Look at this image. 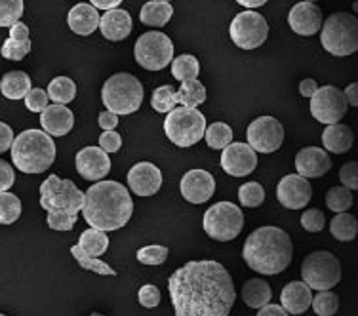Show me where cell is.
I'll list each match as a JSON object with an SVG mask.
<instances>
[{"instance_id":"cell-59","label":"cell","mask_w":358,"mask_h":316,"mask_svg":"<svg viewBox=\"0 0 358 316\" xmlns=\"http://www.w3.org/2000/svg\"><path fill=\"white\" fill-rule=\"evenodd\" d=\"M241 6L248 8V10H254V8H259V6H265L268 0H236Z\"/></svg>"},{"instance_id":"cell-30","label":"cell","mask_w":358,"mask_h":316,"mask_svg":"<svg viewBox=\"0 0 358 316\" xmlns=\"http://www.w3.org/2000/svg\"><path fill=\"white\" fill-rule=\"evenodd\" d=\"M76 246L80 247L84 254L90 255V257H99L109 247V236L103 231H99V229H86L80 234V240H78Z\"/></svg>"},{"instance_id":"cell-39","label":"cell","mask_w":358,"mask_h":316,"mask_svg":"<svg viewBox=\"0 0 358 316\" xmlns=\"http://www.w3.org/2000/svg\"><path fill=\"white\" fill-rule=\"evenodd\" d=\"M310 305L318 316H334L339 309V297L330 289H326V292H318L317 296L313 297Z\"/></svg>"},{"instance_id":"cell-19","label":"cell","mask_w":358,"mask_h":316,"mask_svg":"<svg viewBox=\"0 0 358 316\" xmlns=\"http://www.w3.org/2000/svg\"><path fill=\"white\" fill-rule=\"evenodd\" d=\"M322 10L315 2H297L296 6L289 10L288 23L297 35H317L322 27Z\"/></svg>"},{"instance_id":"cell-48","label":"cell","mask_w":358,"mask_h":316,"mask_svg":"<svg viewBox=\"0 0 358 316\" xmlns=\"http://www.w3.org/2000/svg\"><path fill=\"white\" fill-rule=\"evenodd\" d=\"M76 215H71V213H48V227L52 231H71L75 227L76 223Z\"/></svg>"},{"instance_id":"cell-38","label":"cell","mask_w":358,"mask_h":316,"mask_svg":"<svg viewBox=\"0 0 358 316\" xmlns=\"http://www.w3.org/2000/svg\"><path fill=\"white\" fill-rule=\"evenodd\" d=\"M29 52H31V38H14V36H8L0 50L2 57L10 62H21Z\"/></svg>"},{"instance_id":"cell-46","label":"cell","mask_w":358,"mask_h":316,"mask_svg":"<svg viewBox=\"0 0 358 316\" xmlns=\"http://www.w3.org/2000/svg\"><path fill=\"white\" fill-rule=\"evenodd\" d=\"M23 99H25V107H27L29 110H33V113H42L50 103L48 94L42 88H31L27 92V96L23 97Z\"/></svg>"},{"instance_id":"cell-29","label":"cell","mask_w":358,"mask_h":316,"mask_svg":"<svg viewBox=\"0 0 358 316\" xmlns=\"http://www.w3.org/2000/svg\"><path fill=\"white\" fill-rule=\"evenodd\" d=\"M173 8L170 2H162V0H151L145 2V6L141 8V23L149 25V27H164L168 21L172 20Z\"/></svg>"},{"instance_id":"cell-20","label":"cell","mask_w":358,"mask_h":316,"mask_svg":"<svg viewBox=\"0 0 358 316\" xmlns=\"http://www.w3.org/2000/svg\"><path fill=\"white\" fill-rule=\"evenodd\" d=\"M128 185L138 196H152L162 187V173L151 162H138L128 173Z\"/></svg>"},{"instance_id":"cell-34","label":"cell","mask_w":358,"mask_h":316,"mask_svg":"<svg viewBox=\"0 0 358 316\" xmlns=\"http://www.w3.org/2000/svg\"><path fill=\"white\" fill-rule=\"evenodd\" d=\"M200 73L199 59L194 55L183 54L178 55L172 59V75L179 82H187V80H196Z\"/></svg>"},{"instance_id":"cell-17","label":"cell","mask_w":358,"mask_h":316,"mask_svg":"<svg viewBox=\"0 0 358 316\" xmlns=\"http://www.w3.org/2000/svg\"><path fill=\"white\" fill-rule=\"evenodd\" d=\"M181 194L191 204H204L215 193V179L206 170H189L179 183Z\"/></svg>"},{"instance_id":"cell-27","label":"cell","mask_w":358,"mask_h":316,"mask_svg":"<svg viewBox=\"0 0 358 316\" xmlns=\"http://www.w3.org/2000/svg\"><path fill=\"white\" fill-rule=\"evenodd\" d=\"M241 296L248 307H252V309H262V307L271 303L273 292H271V286L267 284V280H263V278H252V280L244 282Z\"/></svg>"},{"instance_id":"cell-56","label":"cell","mask_w":358,"mask_h":316,"mask_svg":"<svg viewBox=\"0 0 358 316\" xmlns=\"http://www.w3.org/2000/svg\"><path fill=\"white\" fill-rule=\"evenodd\" d=\"M120 2H122V0H90V4L96 8L97 12H99V10H103V12H107V10H115V8L120 6Z\"/></svg>"},{"instance_id":"cell-58","label":"cell","mask_w":358,"mask_h":316,"mask_svg":"<svg viewBox=\"0 0 358 316\" xmlns=\"http://www.w3.org/2000/svg\"><path fill=\"white\" fill-rule=\"evenodd\" d=\"M10 36H14V38H29V27L25 23H14L12 27H10Z\"/></svg>"},{"instance_id":"cell-16","label":"cell","mask_w":358,"mask_h":316,"mask_svg":"<svg viewBox=\"0 0 358 316\" xmlns=\"http://www.w3.org/2000/svg\"><path fill=\"white\" fill-rule=\"evenodd\" d=\"M257 152L248 143H229L221 152V168L233 178H244L255 170Z\"/></svg>"},{"instance_id":"cell-62","label":"cell","mask_w":358,"mask_h":316,"mask_svg":"<svg viewBox=\"0 0 358 316\" xmlns=\"http://www.w3.org/2000/svg\"><path fill=\"white\" fill-rule=\"evenodd\" d=\"M162 2H170V0H162Z\"/></svg>"},{"instance_id":"cell-14","label":"cell","mask_w":358,"mask_h":316,"mask_svg":"<svg viewBox=\"0 0 358 316\" xmlns=\"http://www.w3.org/2000/svg\"><path fill=\"white\" fill-rule=\"evenodd\" d=\"M248 145L255 152H275L284 143V128L273 117H259L248 126Z\"/></svg>"},{"instance_id":"cell-53","label":"cell","mask_w":358,"mask_h":316,"mask_svg":"<svg viewBox=\"0 0 358 316\" xmlns=\"http://www.w3.org/2000/svg\"><path fill=\"white\" fill-rule=\"evenodd\" d=\"M97 122H99V128H103V130H115L118 124V117L110 110H103L97 118Z\"/></svg>"},{"instance_id":"cell-11","label":"cell","mask_w":358,"mask_h":316,"mask_svg":"<svg viewBox=\"0 0 358 316\" xmlns=\"http://www.w3.org/2000/svg\"><path fill=\"white\" fill-rule=\"evenodd\" d=\"M134 52L136 62L147 71H162L173 59L172 41L160 31H151L139 36Z\"/></svg>"},{"instance_id":"cell-57","label":"cell","mask_w":358,"mask_h":316,"mask_svg":"<svg viewBox=\"0 0 358 316\" xmlns=\"http://www.w3.org/2000/svg\"><path fill=\"white\" fill-rule=\"evenodd\" d=\"M257 316H288V313L280 305H265L259 309Z\"/></svg>"},{"instance_id":"cell-32","label":"cell","mask_w":358,"mask_h":316,"mask_svg":"<svg viewBox=\"0 0 358 316\" xmlns=\"http://www.w3.org/2000/svg\"><path fill=\"white\" fill-rule=\"evenodd\" d=\"M330 233L339 242H351L358 234V221L351 213H336V217L330 221Z\"/></svg>"},{"instance_id":"cell-37","label":"cell","mask_w":358,"mask_h":316,"mask_svg":"<svg viewBox=\"0 0 358 316\" xmlns=\"http://www.w3.org/2000/svg\"><path fill=\"white\" fill-rule=\"evenodd\" d=\"M21 200L12 193H0V225H12L20 220Z\"/></svg>"},{"instance_id":"cell-1","label":"cell","mask_w":358,"mask_h":316,"mask_svg":"<svg viewBox=\"0 0 358 316\" xmlns=\"http://www.w3.org/2000/svg\"><path fill=\"white\" fill-rule=\"evenodd\" d=\"M176 316H229L236 301L233 278L221 263L189 261L168 280Z\"/></svg>"},{"instance_id":"cell-61","label":"cell","mask_w":358,"mask_h":316,"mask_svg":"<svg viewBox=\"0 0 358 316\" xmlns=\"http://www.w3.org/2000/svg\"><path fill=\"white\" fill-rule=\"evenodd\" d=\"M303 2H317V0H303Z\"/></svg>"},{"instance_id":"cell-25","label":"cell","mask_w":358,"mask_h":316,"mask_svg":"<svg viewBox=\"0 0 358 316\" xmlns=\"http://www.w3.org/2000/svg\"><path fill=\"white\" fill-rule=\"evenodd\" d=\"M67 23L75 35L88 36L99 27V12L92 4H76L69 10Z\"/></svg>"},{"instance_id":"cell-4","label":"cell","mask_w":358,"mask_h":316,"mask_svg":"<svg viewBox=\"0 0 358 316\" xmlns=\"http://www.w3.org/2000/svg\"><path fill=\"white\" fill-rule=\"evenodd\" d=\"M12 160L23 173H44L55 160V143L46 131L25 130L12 141Z\"/></svg>"},{"instance_id":"cell-10","label":"cell","mask_w":358,"mask_h":316,"mask_svg":"<svg viewBox=\"0 0 358 316\" xmlns=\"http://www.w3.org/2000/svg\"><path fill=\"white\" fill-rule=\"evenodd\" d=\"M204 231L210 238L217 242L234 240L244 227L242 210L233 202H217L204 213Z\"/></svg>"},{"instance_id":"cell-12","label":"cell","mask_w":358,"mask_h":316,"mask_svg":"<svg viewBox=\"0 0 358 316\" xmlns=\"http://www.w3.org/2000/svg\"><path fill=\"white\" fill-rule=\"evenodd\" d=\"M229 35H231V41L238 48L255 50L267 41L268 25L262 14L246 10V12H241L231 21Z\"/></svg>"},{"instance_id":"cell-55","label":"cell","mask_w":358,"mask_h":316,"mask_svg":"<svg viewBox=\"0 0 358 316\" xmlns=\"http://www.w3.org/2000/svg\"><path fill=\"white\" fill-rule=\"evenodd\" d=\"M345 99H347V105H351V107H358V84L351 82L343 92Z\"/></svg>"},{"instance_id":"cell-40","label":"cell","mask_w":358,"mask_h":316,"mask_svg":"<svg viewBox=\"0 0 358 316\" xmlns=\"http://www.w3.org/2000/svg\"><path fill=\"white\" fill-rule=\"evenodd\" d=\"M238 200H241L242 206L246 208L262 206L263 202H265V189H263L262 183H257V181L244 183V185L238 189Z\"/></svg>"},{"instance_id":"cell-50","label":"cell","mask_w":358,"mask_h":316,"mask_svg":"<svg viewBox=\"0 0 358 316\" xmlns=\"http://www.w3.org/2000/svg\"><path fill=\"white\" fill-rule=\"evenodd\" d=\"M122 147V138L118 136L115 130H105L99 138V149L105 151L107 155L109 152H117L118 149Z\"/></svg>"},{"instance_id":"cell-52","label":"cell","mask_w":358,"mask_h":316,"mask_svg":"<svg viewBox=\"0 0 358 316\" xmlns=\"http://www.w3.org/2000/svg\"><path fill=\"white\" fill-rule=\"evenodd\" d=\"M12 141H14V131L8 124L0 122V155L6 152L10 147H12Z\"/></svg>"},{"instance_id":"cell-18","label":"cell","mask_w":358,"mask_h":316,"mask_svg":"<svg viewBox=\"0 0 358 316\" xmlns=\"http://www.w3.org/2000/svg\"><path fill=\"white\" fill-rule=\"evenodd\" d=\"M76 172L86 181H101L110 172V158L99 147H84L76 152Z\"/></svg>"},{"instance_id":"cell-28","label":"cell","mask_w":358,"mask_h":316,"mask_svg":"<svg viewBox=\"0 0 358 316\" xmlns=\"http://www.w3.org/2000/svg\"><path fill=\"white\" fill-rule=\"evenodd\" d=\"M31 88V78L23 71H10L0 80V92L8 99H23Z\"/></svg>"},{"instance_id":"cell-2","label":"cell","mask_w":358,"mask_h":316,"mask_svg":"<svg viewBox=\"0 0 358 316\" xmlns=\"http://www.w3.org/2000/svg\"><path fill=\"white\" fill-rule=\"evenodd\" d=\"M80 212L84 213V221L90 227L109 233L128 225L134 213V200L122 183L97 181L84 193Z\"/></svg>"},{"instance_id":"cell-63","label":"cell","mask_w":358,"mask_h":316,"mask_svg":"<svg viewBox=\"0 0 358 316\" xmlns=\"http://www.w3.org/2000/svg\"><path fill=\"white\" fill-rule=\"evenodd\" d=\"M0 316H6V315H0Z\"/></svg>"},{"instance_id":"cell-3","label":"cell","mask_w":358,"mask_h":316,"mask_svg":"<svg viewBox=\"0 0 358 316\" xmlns=\"http://www.w3.org/2000/svg\"><path fill=\"white\" fill-rule=\"evenodd\" d=\"M292 238L278 227L255 229L242 247V257L246 265L254 268L255 273L267 276L286 271L292 261Z\"/></svg>"},{"instance_id":"cell-22","label":"cell","mask_w":358,"mask_h":316,"mask_svg":"<svg viewBox=\"0 0 358 316\" xmlns=\"http://www.w3.org/2000/svg\"><path fill=\"white\" fill-rule=\"evenodd\" d=\"M41 126L50 138H62L67 136L75 126V115L67 105L52 103L41 113Z\"/></svg>"},{"instance_id":"cell-44","label":"cell","mask_w":358,"mask_h":316,"mask_svg":"<svg viewBox=\"0 0 358 316\" xmlns=\"http://www.w3.org/2000/svg\"><path fill=\"white\" fill-rule=\"evenodd\" d=\"M168 259V247L164 246H145L138 250V261L143 265H162Z\"/></svg>"},{"instance_id":"cell-35","label":"cell","mask_w":358,"mask_h":316,"mask_svg":"<svg viewBox=\"0 0 358 316\" xmlns=\"http://www.w3.org/2000/svg\"><path fill=\"white\" fill-rule=\"evenodd\" d=\"M204 136H206L208 147L210 149H217V151L225 149L229 143H233V130L225 122H214L206 126Z\"/></svg>"},{"instance_id":"cell-49","label":"cell","mask_w":358,"mask_h":316,"mask_svg":"<svg viewBox=\"0 0 358 316\" xmlns=\"http://www.w3.org/2000/svg\"><path fill=\"white\" fill-rule=\"evenodd\" d=\"M339 179L343 183L345 189L349 191H357L358 189V164L357 162H347L341 166L339 170Z\"/></svg>"},{"instance_id":"cell-6","label":"cell","mask_w":358,"mask_h":316,"mask_svg":"<svg viewBox=\"0 0 358 316\" xmlns=\"http://www.w3.org/2000/svg\"><path fill=\"white\" fill-rule=\"evenodd\" d=\"M324 50L338 57L352 55L358 50V20L347 12H336L320 27Z\"/></svg>"},{"instance_id":"cell-60","label":"cell","mask_w":358,"mask_h":316,"mask_svg":"<svg viewBox=\"0 0 358 316\" xmlns=\"http://www.w3.org/2000/svg\"><path fill=\"white\" fill-rule=\"evenodd\" d=\"M90 316H105V315H99V313H92Z\"/></svg>"},{"instance_id":"cell-42","label":"cell","mask_w":358,"mask_h":316,"mask_svg":"<svg viewBox=\"0 0 358 316\" xmlns=\"http://www.w3.org/2000/svg\"><path fill=\"white\" fill-rule=\"evenodd\" d=\"M23 0H0V27H12L23 15Z\"/></svg>"},{"instance_id":"cell-7","label":"cell","mask_w":358,"mask_h":316,"mask_svg":"<svg viewBox=\"0 0 358 316\" xmlns=\"http://www.w3.org/2000/svg\"><path fill=\"white\" fill-rule=\"evenodd\" d=\"M164 131L168 139L178 147H193L204 138L206 118L199 109L176 107L168 113L164 120Z\"/></svg>"},{"instance_id":"cell-43","label":"cell","mask_w":358,"mask_h":316,"mask_svg":"<svg viewBox=\"0 0 358 316\" xmlns=\"http://www.w3.org/2000/svg\"><path fill=\"white\" fill-rule=\"evenodd\" d=\"M151 107L157 113H170L176 109V89L172 86H160L152 92Z\"/></svg>"},{"instance_id":"cell-5","label":"cell","mask_w":358,"mask_h":316,"mask_svg":"<svg viewBox=\"0 0 358 316\" xmlns=\"http://www.w3.org/2000/svg\"><path fill=\"white\" fill-rule=\"evenodd\" d=\"M101 99L107 110L115 113L117 117L138 113L143 103V84L130 73H117L105 80Z\"/></svg>"},{"instance_id":"cell-47","label":"cell","mask_w":358,"mask_h":316,"mask_svg":"<svg viewBox=\"0 0 358 316\" xmlns=\"http://www.w3.org/2000/svg\"><path fill=\"white\" fill-rule=\"evenodd\" d=\"M160 289L157 286H152V284H145L141 286L138 292V299L139 305L145 307V309H155V307H159L160 303Z\"/></svg>"},{"instance_id":"cell-26","label":"cell","mask_w":358,"mask_h":316,"mask_svg":"<svg viewBox=\"0 0 358 316\" xmlns=\"http://www.w3.org/2000/svg\"><path fill=\"white\" fill-rule=\"evenodd\" d=\"M352 143H355V134H352L349 126L338 122L324 128L322 145L326 151L334 152V155H341V152L351 151Z\"/></svg>"},{"instance_id":"cell-13","label":"cell","mask_w":358,"mask_h":316,"mask_svg":"<svg viewBox=\"0 0 358 316\" xmlns=\"http://www.w3.org/2000/svg\"><path fill=\"white\" fill-rule=\"evenodd\" d=\"M347 107L343 92L336 86H322L310 96V115L326 126L341 122L347 115Z\"/></svg>"},{"instance_id":"cell-36","label":"cell","mask_w":358,"mask_h":316,"mask_svg":"<svg viewBox=\"0 0 358 316\" xmlns=\"http://www.w3.org/2000/svg\"><path fill=\"white\" fill-rule=\"evenodd\" d=\"M71 254H73V257L78 261V265L83 268H86V271H92V273H97V275L101 276H117V271H115V268L109 267V265L101 261L99 257H90V255H86L78 246L71 247Z\"/></svg>"},{"instance_id":"cell-54","label":"cell","mask_w":358,"mask_h":316,"mask_svg":"<svg viewBox=\"0 0 358 316\" xmlns=\"http://www.w3.org/2000/svg\"><path fill=\"white\" fill-rule=\"evenodd\" d=\"M318 88H320V86H318L315 78H305V80H301V84H299V94L303 97H310Z\"/></svg>"},{"instance_id":"cell-51","label":"cell","mask_w":358,"mask_h":316,"mask_svg":"<svg viewBox=\"0 0 358 316\" xmlns=\"http://www.w3.org/2000/svg\"><path fill=\"white\" fill-rule=\"evenodd\" d=\"M14 181V168L8 164V162H4V160H0V193H6L8 189H12Z\"/></svg>"},{"instance_id":"cell-15","label":"cell","mask_w":358,"mask_h":316,"mask_svg":"<svg viewBox=\"0 0 358 316\" xmlns=\"http://www.w3.org/2000/svg\"><path fill=\"white\" fill-rule=\"evenodd\" d=\"M310 196H313V189L309 179L301 178L299 173L284 175L276 185V199L288 210H301L309 204Z\"/></svg>"},{"instance_id":"cell-23","label":"cell","mask_w":358,"mask_h":316,"mask_svg":"<svg viewBox=\"0 0 358 316\" xmlns=\"http://www.w3.org/2000/svg\"><path fill=\"white\" fill-rule=\"evenodd\" d=\"M313 301V289L303 280L289 282L280 292V307L289 315H303Z\"/></svg>"},{"instance_id":"cell-21","label":"cell","mask_w":358,"mask_h":316,"mask_svg":"<svg viewBox=\"0 0 358 316\" xmlns=\"http://www.w3.org/2000/svg\"><path fill=\"white\" fill-rule=\"evenodd\" d=\"M331 160L328 152L318 147H305L297 152L296 157V170L297 173L305 179L322 178L330 172Z\"/></svg>"},{"instance_id":"cell-8","label":"cell","mask_w":358,"mask_h":316,"mask_svg":"<svg viewBox=\"0 0 358 316\" xmlns=\"http://www.w3.org/2000/svg\"><path fill=\"white\" fill-rule=\"evenodd\" d=\"M84 193L71 179L50 175L41 185V206L48 213H71L78 215L83 210Z\"/></svg>"},{"instance_id":"cell-45","label":"cell","mask_w":358,"mask_h":316,"mask_svg":"<svg viewBox=\"0 0 358 316\" xmlns=\"http://www.w3.org/2000/svg\"><path fill=\"white\" fill-rule=\"evenodd\" d=\"M324 225H326V215H324L322 210L310 208V210H305L303 215H301V227L307 233H320Z\"/></svg>"},{"instance_id":"cell-33","label":"cell","mask_w":358,"mask_h":316,"mask_svg":"<svg viewBox=\"0 0 358 316\" xmlns=\"http://www.w3.org/2000/svg\"><path fill=\"white\" fill-rule=\"evenodd\" d=\"M48 99L57 105L71 103L76 96V84L69 76H57L48 84Z\"/></svg>"},{"instance_id":"cell-31","label":"cell","mask_w":358,"mask_h":316,"mask_svg":"<svg viewBox=\"0 0 358 316\" xmlns=\"http://www.w3.org/2000/svg\"><path fill=\"white\" fill-rule=\"evenodd\" d=\"M204 101H206V88L199 80H187L176 92V105H181V107L196 109Z\"/></svg>"},{"instance_id":"cell-41","label":"cell","mask_w":358,"mask_h":316,"mask_svg":"<svg viewBox=\"0 0 358 316\" xmlns=\"http://www.w3.org/2000/svg\"><path fill=\"white\" fill-rule=\"evenodd\" d=\"M326 204L331 212L343 213L352 206V191L345 187H331L326 194Z\"/></svg>"},{"instance_id":"cell-9","label":"cell","mask_w":358,"mask_h":316,"mask_svg":"<svg viewBox=\"0 0 358 316\" xmlns=\"http://www.w3.org/2000/svg\"><path fill=\"white\" fill-rule=\"evenodd\" d=\"M301 278L310 289H331L341 280V263L336 255L326 250L313 252L301 263Z\"/></svg>"},{"instance_id":"cell-24","label":"cell","mask_w":358,"mask_h":316,"mask_svg":"<svg viewBox=\"0 0 358 316\" xmlns=\"http://www.w3.org/2000/svg\"><path fill=\"white\" fill-rule=\"evenodd\" d=\"M99 31L107 41H124L131 33V17L126 10L115 8L107 10L103 17H99Z\"/></svg>"}]
</instances>
